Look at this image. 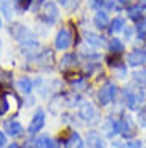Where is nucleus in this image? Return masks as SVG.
Wrapping results in <instances>:
<instances>
[{"label": "nucleus", "instance_id": "nucleus-1", "mask_svg": "<svg viewBox=\"0 0 146 148\" xmlns=\"http://www.w3.org/2000/svg\"><path fill=\"white\" fill-rule=\"evenodd\" d=\"M10 32L13 34V37L16 40L21 42L26 47H39V42H37L35 36L27 27L23 26V24H15L13 27H10Z\"/></svg>", "mask_w": 146, "mask_h": 148}, {"label": "nucleus", "instance_id": "nucleus-2", "mask_svg": "<svg viewBox=\"0 0 146 148\" xmlns=\"http://www.w3.org/2000/svg\"><path fill=\"white\" fill-rule=\"evenodd\" d=\"M116 93H117V85L114 82H106L98 92V101L101 106H108L111 101L116 98Z\"/></svg>", "mask_w": 146, "mask_h": 148}, {"label": "nucleus", "instance_id": "nucleus-3", "mask_svg": "<svg viewBox=\"0 0 146 148\" xmlns=\"http://www.w3.org/2000/svg\"><path fill=\"white\" fill-rule=\"evenodd\" d=\"M72 44V34L68 27H63V29L58 31L56 34V39H55V47L58 50H68Z\"/></svg>", "mask_w": 146, "mask_h": 148}, {"label": "nucleus", "instance_id": "nucleus-4", "mask_svg": "<svg viewBox=\"0 0 146 148\" xmlns=\"http://www.w3.org/2000/svg\"><path fill=\"white\" fill-rule=\"evenodd\" d=\"M145 100V92L140 90V92H132V90H125L124 92V103L127 108L130 110H136L138 105Z\"/></svg>", "mask_w": 146, "mask_h": 148}, {"label": "nucleus", "instance_id": "nucleus-5", "mask_svg": "<svg viewBox=\"0 0 146 148\" xmlns=\"http://www.w3.org/2000/svg\"><path fill=\"white\" fill-rule=\"evenodd\" d=\"M44 126H45V113H44V110H37L35 114L31 119L29 126H27V132L31 135H35L39 130L44 129Z\"/></svg>", "mask_w": 146, "mask_h": 148}, {"label": "nucleus", "instance_id": "nucleus-6", "mask_svg": "<svg viewBox=\"0 0 146 148\" xmlns=\"http://www.w3.org/2000/svg\"><path fill=\"white\" fill-rule=\"evenodd\" d=\"M101 132L104 134L108 138L116 137L117 134H121V121H116V119H113V118L106 119L101 126Z\"/></svg>", "mask_w": 146, "mask_h": 148}, {"label": "nucleus", "instance_id": "nucleus-7", "mask_svg": "<svg viewBox=\"0 0 146 148\" xmlns=\"http://www.w3.org/2000/svg\"><path fill=\"white\" fill-rule=\"evenodd\" d=\"M79 114H81V118L84 119V121L87 122H93L96 118V111L95 108H93V105L88 103V101H84V103L81 105V111H79Z\"/></svg>", "mask_w": 146, "mask_h": 148}, {"label": "nucleus", "instance_id": "nucleus-8", "mask_svg": "<svg viewBox=\"0 0 146 148\" xmlns=\"http://www.w3.org/2000/svg\"><path fill=\"white\" fill-rule=\"evenodd\" d=\"M127 61H128V64L133 66V68L143 66V64H146V52L145 50H133V52L128 55Z\"/></svg>", "mask_w": 146, "mask_h": 148}, {"label": "nucleus", "instance_id": "nucleus-9", "mask_svg": "<svg viewBox=\"0 0 146 148\" xmlns=\"http://www.w3.org/2000/svg\"><path fill=\"white\" fill-rule=\"evenodd\" d=\"M135 124H133V121H132L130 116H125L124 119L121 121V134L124 135L125 138H130L135 135Z\"/></svg>", "mask_w": 146, "mask_h": 148}, {"label": "nucleus", "instance_id": "nucleus-10", "mask_svg": "<svg viewBox=\"0 0 146 148\" xmlns=\"http://www.w3.org/2000/svg\"><path fill=\"white\" fill-rule=\"evenodd\" d=\"M44 16L47 18V21L53 23L58 19L59 16V11H58V7H56L55 2H45L44 5Z\"/></svg>", "mask_w": 146, "mask_h": 148}, {"label": "nucleus", "instance_id": "nucleus-11", "mask_svg": "<svg viewBox=\"0 0 146 148\" xmlns=\"http://www.w3.org/2000/svg\"><path fill=\"white\" fill-rule=\"evenodd\" d=\"M3 129L10 137H18V135L23 134V130H24L23 126H21V122H18V121H5L3 122Z\"/></svg>", "mask_w": 146, "mask_h": 148}, {"label": "nucleus", "instance_id": "nucleus-12", "mask_svg": "<svg viewBox=\"0 0 146 148\" xmlns=\"http://www.w3.org/2000/svg\"><path fill=\"white\" fill-rule=\"evenodd\" d=\"M64 148H84V140L77 132H72L64 142Z\"/></svg>", "mask_w": 146, "mask_h": 148}, {"label": "nucleus", "instance_id": "nucleus-13", "mask_svg": "<svg viewBox=\"0 0 146 148\" xmlns=\"http://www.w3.org/2000/svg\"><path fill=\"white\" fill-rule=\"evenodd\" d=\"M93 23L98 29H104L108 24H109V18H108V13L103 10H98L95 13V18H93Z\"/></svg>", "mask_w": 146, "mask_h": 148}, {"label": "nucleus", "instance_id": "nucleus-14", "mask_svg": "<svg viewBox=\"0 0 146 148\" xmlns=\"http://www.w3.org/2000/svg\"><path fill=\"white\" fill-rule=\"evenodd\" d=\"M76 63H77L76 53H66V55L61 58V61H59V66H61L63 69H68V68L76 66Z\"/></svg>", "mask_w": 146, "mask_h": 148}, {"label": "nucleus", "instance_id": "nucleus-15", "mask_svg": "<svg viewBox=\"0 0 146 148\" xmlns=\"http://www.w3.org/2000/svg\"><path fill=\"white\" fill-rule=\"evenodd\" d=\"M87 140H88V143H90V145H93V148H104V142L101 140L100 134H98V132H95V130L88 132Z\"/></svg>", "mask_w": 146, "mask_h": 148}, {"label": "nucleus", "instance_id": "nucleus-16", "mask_svg": "<svg viewBox=\"0 0 146 148\" xmlns=\"http://www.w3.org/2000/svg\"><path fill=\"white\" fill-rule=\"evenodd\" d=\"M85 40H87L90 45L96 47V48H100V47H103V45H104L103 37L96 36V34H93V32H85Z\"/></svg>", "mask_w": 146, "mask_h": 148}, {"label": "nucleus", "instance_id": "nucleus-17", "mask_svg": "<svg viewBox=\"0 0 146 148\" xmlns=\"http://www.w3.org/2000/svg\"><path fill=\"white\" fill-rule=\"evenodd\" d=\"M109 50L113 53H116V55H121L122 52L125 50V45H124V42L121 40V39H111V42H109Z\"/></svg>", "mask_w": 146, "mask_h": 148}, {"label": "nucleus", "instance_id": "nucleus-18", "mask_svg": "<svg viewBox=\"0 0 146 148\" xmlns=\"http://www.w3.org/2000/svg\"><path fill=\"white\" fill-rule=\"evenodd\" d=\"M16 87H18V90H21L24 93H31V90H32V81L29 77H21L16 82Z\"/></svg>", "mask_w": 146, "mask_h": 148}, {"label": "nucleus", "instance_id": "nucleus-19", "mask_svg": "<svg viewBox=\"0 0 146 148\" xmlns=\"http://www.w3.org/2000/svg\"><path fill=\"white\" fill-rule=\"evenodd\" d=\"M124 26H125L124 18H114L109 23V31H111V34H117L121 31H124Z\"/></svg>", "mask_w": 146, "mask_h": 148}, {"label": "nucleus", "instance_id": "nucleus-20", "mask_svg": "<svg viewBox=\"0 0 146 148\" xmlns=\"http://www.w3.org/2000/svg\"><path fill=\"white\" fill-rule=\"evenodd\" d=\"M10 110V92L0 95V116H3Z\"/></svg>", "mask_w": 146, "mask_h": 148}, {"label": "nucleus", "instance_id": "nucleus-21", "mask_svg": "<svg viewBox=\"0 0 146 148\" xmlns=\"http://www.w3.org/2000/svg\"><path fill=\"white\" fill-rule=\"evenodd\" d=\"M0 11H2L8 19H11V5H10L8 0H0Z\"/></svg>", "mask_w": 146, "mask_h": 148}, {"label": "nucleus", "instance_id": "nucleus-22", "mask_svg": "<svg viewBox=\"0 0 146 148\" xmlns=\"http://www.w3.org/2000/svg\"><path fill=\"white\" fill-rule=\"evenodd\" d=\"M133 81L140 85H146V69L136 71V73L133 74Z\"/></svg>", "mask_w": 146, "mask_h": 148}, {"label": "nucleus", "instance_id": "nucleus-23", "mask_svg": "<svg viewBox=\"0 0 146 148\" xmlns=\"http://www.w3.org/2000/svg\"><path fill=\"white\" fill-rule=\"evenodd\" d=\"M136 32H138L140 39H146V18L140 19L138 26H136Z\"/></svg>", "mask_w": 146, "mask_h": 148}, {"label": "nucleus", "instance_id": "nucleus-24", "mask_svg": "<svg viewBox=\"0 0 146 148\" xmlns=\"http://www.w3.org/2000/svg\"><path fill=\"white\" fill-rule=\"evenodd\" d=\"M141 10H143V8L140 7V5H136V7H130V8H128L127 13H128V16H130V18L138 19L140 16H141Z\"/></svg>", "mask_w": 146, "mask_h": 148}, {"label": "nucleus", "instance_id": "nucleus-25", "mask_svg": "<svg viewBox=\"0 0 146 148\" xmlns=\"http://www.w3.org/2000/svg\"><path fill=\"white\" fill-rule=\"evenodd\" d=\"M50 140L51 138L48 137V135H40V137L35 140V148H47V145Z\"/></svg>", "mask_w": 146, "mask_h": 148}, {"label": "nucleus", "instance_id": "nucleus-26", "mask_svg": "<svg viewBox=\"0 0 146 148\" xmlns=\"http://www.w3.org/2000/svg\"><path fill=\"white\" fill-rule=\"evenodd\" d=\"M136 121L141 127H146V108H141L136 114Z\"/></svg>", "mask_w": 146, "mask_h": 148}, {"label": "nucleus", "instance_id": "nucleus-27", "mask_svg": "<svg viewBox=\"0 0 146 148\" xmlns=\"http://www.w3.org/2000/svg\"><path fill=\"white\" fill-rule=\"evenodd\" d=\"M125 148H141V142L140 140L128 142V143H125Z\"/></svg>", "mask_w": 146, "mask_h": 148}, {"label": "nucleus", "instance_id": "nucleus-28", "mask_svg": "<svg viewBox=\"0 0 146 148\" xmlns=\"http://www.w3.org/2000/svg\"><path fill=\"white\" fill-rule=\"evenodd\" d=\"M103 3H106V0H90V7L93 8H100Z\"/></svg>", "mask_w": 146, "mask_h": 148}, {"label": "nucleus", "instance_id": "nucleus-29", "mask_svg": "<svg viewBox=\"0 0 146 148\" xmlns=\"http://www.w3.org/2000/svg\"><path fill=\"white\" fill-rule=\"evenodd\" d=\"M59 3L64 5V7H71V3L77 5V3H79V0H59Z\"/></svg>", "mask_w": 146, "mask_h": 148}, {"label": "nucleus", "instance_id": "nucleus-30", "mask_svg": "<svg viewBox=\"0 0 146 148\" xmlns=\"http://www.w3.org/2000/svg\"><path fill=\"white\" fill-rule=\"evenodd\" d=\"M5 145H7V135H5V132L0 130V148H3Z\"/></svg>", "mask_w": 146, "mask_h": 148}, {"label": "nucleus", "instance_id": "nucleus-31", "mask_svg": "<svg viewBox=\"0 0 146 148\" xmlns=\"http://www.w3.org/2000/svg\"><path fill=\"white\" fill-rule=\"evenodd\" d=\"M116 73L119 74V77H125V74H127V68L125 66H122V68H119V69H116Z\"/></svg>", "mask_w": 146, "mask_h": 148}, {"label": "nucleus", "instance_id": "nucleus-32", "mask_svg": "<svg viewBox=\"0 0 146 148\" xmlns=\"http://www.w3.org/2000/svg\"><path fill=\"white\" fill-rule=\"evenodd\" d=\"M124 32H125V37H127V39H132V36H133V29H132V27L124 29Z\"/></svg>", "mask_w": 146, "mask_h": 148}, {"label": "nucleus", "instance_id": "nucleus-33", "mask_svg": "<svg viewBox=\"0 0 146 148\" xmlns=\"http://www.w3.org/2000/svg\"><path fill=\"white\" fill-rule=\"evenodd\" d=\"M47 148H59V145L56 143V142L50 140V142H48V145H47Z\"/></svg>", "mask_w": 146, "mask_h": 148}, {"label": "nucleus", "instance_id": "nucleus-34", "mask_svg": "<svg viewBox=\"0 0 146 148\" xmlns=\"http://www.w3.org/2000/svg\"><path fill=\"white\" fill-rule=\"evenodd\" d=\"M42 3V0H32V5H34V8H39V5Z\"/></svg>", "mask_w": 146, "mask_h": 148}, {"label": "nucleus", "instance_id": "nucleus-35", "mask_svg": "<svg viewBox=\"0 0 146 148\" xmlns=\"http://www.w3.org/2000/svg\"><path fill=\"white\" fill-rule=\"evenodd\" d=\"M138 5H140L141 8H145V10H146V0H138Z\"/></svg>", "mask_w": 146, "mask_h": 148}, {"label": "nucleus", "instance_id": "nucleus-36", "mask_svg": "<svg viewBox=\"0 0 146 148\" xmlns=\"http://www.w3.org/2000/svg\"><path fill=\"white\" fill-rule=\"evenodd\" d=\"M8 148H21V147H19L18 143H11V145H10V147H8Z\"/></svg>", "mask_w": 146, "mask_h": 148}, {"label": "nucleus", "instance_id": "nucleus-37", "mask_svg": "<svg viewBox=\"0 0 146 148\" xmlns=\"http://www.w3.org/2000/svg\"><path fill=\"white\" fill-rule=\"evenodd\" d=\"M119 2H121V3H127L128 0H119Z\"/></svg>", "mask_w": 146, "mask_h": 148}, {"label": "nucleus", "instance_id": "nucleus-38", "mask_svg": "<svg viewBox=\"0 0 146 148\" xmlns=\"http://www.w3.org/2000/svg\"><path fill=\"white\" fill-rule=\"evenodd\" d=\"M0 27H2V18H0Z\"/></svg>", "mask_w": 146, "mask_h": 148}]
</instances>
